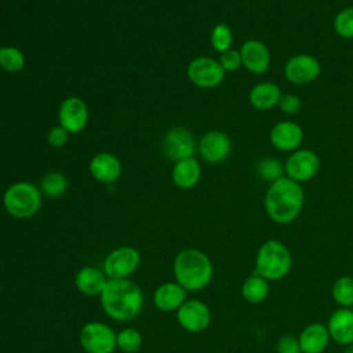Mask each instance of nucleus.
<instances>
[{
  "label": "nucleus",
  "mask_w": 353,
  "mask_h": 353,
  "mask_svg": "<svg viewBox=\"0 0 353 353\" xmlns=\"http://www.w3.org/2000/svg\"><path fill=\"white\" fill-rule=\"evenodd\" d=\"M99 303L109 319L124 323L141 314L145 295L142 288L131 279H109L99 295Z\"/></svg>",
  "instance_id": "1"
},
{
  "label": "nucleus",
  "mask_w": 353,
  "mask_h": 353,
  "mask_svg": "<svg viewBox=\"0 0 353 353\" xmlns=\"http://www.w3.org/2000/svg\"><path fill=\"white\" fill-rule=\"evenodd\" d=\"M305 193L301 183L285 175L269 185L263 199L268 216L279 225L292 223L301 215Z\"/></svg>",
  "instance_id": "2"
},
{
  "label": "nucleus",
  "mask_w": 353,
  "mask_h": 353,
  "mask_svg": "<svg viewBox=\"0 0 353 353\" xmlns=\"http://www.w3.org/2000/svg\"><path fill=\"white\" fill-rule=\"evenodd\" d=\"M175 281L188 292L201 291L212 280L214 265L210 256L197 248H185L179 251L172 262Z\"/></svg>",
  "instance_id": "3"
},
{
  "label": "nucleus",
  "mask_w": 353,
  "mask_h": 353,
  "mask_svg": "<svg viewBox=\"0 0 353 353\" xmlns=\"http://www.w3.org/2000/svg\"><path fill=\"white\" fill-rule=\"evenodd\" d=\"M292 255L288 247L276 239L263 241L255 255V273L268 281H279L288 276Z\"/></svg>",
  "instance_id": "4"
},
{
  "label": "nucleus",
  "mask_w": 353,
  "mask_h": 353,
  "mask_svg": "<svg viewBox=\"0 0 353 353\" xmlns=\"http://www.w3.org/2000/svg\"><path fill=\"white\" fill-rule=\"evenodd\" d=\"M3 205L12 218H32L41 207L40 188L28 181H18L6 189L3 194Z\"/></svg>",
  "instance_id": "5"
},
{
  "label": "nucleus",
  "mask_w": 353,
  "mask_h": 353,
  "mask_svg": "<svg viewBox=\"0 0 353 353\" xmlns=\"http://www.w3.org/2000/svg\"><path fill=\"white\" fill-rule=\"evenodd\" d=\"M116 331L106 323L88 321L79 332V342L85 353H113L117 349Z\"/></svg>",
  "instance_id": "6"
},
{
  "label": "nucleus",
  "mask_w": 353,
  "mask_h": 353,
  "mask_svg": "<svg viewBox=\"0 0 353 353\" xmlns=\"http://www.w3.org/2000/svg\"><path fill=\"white\" fill-rule=\"evenodd\" d=\"M141 265V254L132 245L113 248L102 262V270L108 279H130Z\"/></svg>",
  "instance_id": "7"
},
{
  "label": "nucleus",
  "mask_w": 353,
  "mask_h": 353,
  "mask_svg": "<svg viewBox=\"0 0 353 353\" xmlns=\"http://www.w3.org/2000/svg\"><path fill=\"white\" fill-rule=\"evenodd\" d=\"M186 76L196 87L214 88L223 81L225 70L222 69L219 61L203 55L193 58L189 62L186 68Z\"/></svg>",
  "instance_id": "8"
},
{
  "label": "nucleus",
  "mask_w": 353,
  "mask_h": 353,
  "mask_svg": "<svg viewBox=\"0 0 353 353\" xmlns=\"http://www.w3.org/2000/svg\"><path fill=\"white\" fill-rule=\"evenodd\" d=\"M161 150L168 160L176 163L193 157L197 150V143L193 134L186 127L178 125L165 132L161 141Z\"/></svg>",
  "instance_id": "9"
},
{
  "label": "nucleus",
  "mask_w": 353,
  "mask_h": 353,
  "mask_svg": "<svg viewBox=\"0 0 353 353\" xmlns=\"http://www.w3.org/2000/svg\"><path fill=\"white\" fill-rule=\"evenodd\" d=\"M320 171V157L310 149H296L284 163V174L287 178L303 183L310 181Z\"/></svg>",
  "instance_id": "10"
},
{
  "label": "nucleus",
  "mask_w": 353,
  "mask_h": 353,
  "mask_svg": "<svg viewBox=\"0 0 353 353\" xmlns=\"http://www.w3.org/2000/svg\"><path fill=\"white\" fill-rule=\"evenodd\" d=\"M178 324L188 332L199 334L205 331L211 324V309L200 299H186L175 312Z\"/></svg>",
  "instance_id": "11"
},
{
  "label": "nucleus",
  "mask_w": 353,
  "mask_h": 353,
  "mask_svg": "<svg viewBox=\"0 0 353 353\" xmlns=\"http://www.w3.org/2000/svg\"><path fill=\"white\" fill-rule=\"evenodd\" d=\"M321 72L319 59L310 54H296L284 65L285 79L295 85H305L314 81Z\"/></svg>",
  "instance_id": "12"
},
{
  "label": "nucleus",
  "mask_w": 353,
  "mask_h": 353,
  "mask_svg": "<svg viewBox=\"0 0 353 353\" xmlns=\"http://www.w3.org/2000/svg\"><path fill=\"white\" fill-rule=\"evenodd\" d=\"M88 106L79 97L65 98L58 109V121L69 134L81 132L88 123Z\"/></svg>",
  "instance_id": "13"
},
{
  "label": "nucleus",
  "mask_w": 353,
  "mask_h": 353,
  "mask_svg": "<svg viewBox=\"0 0 353 353\" xmlns=\"http://www.w3.org/2000/svg\"><path fill=\"white\" fill-rule=\"evenodd\" d=\"M197 150L205 163L221 164L229 157L232 152V141L223 131L211 130L200 138Z\"/></svg>",
  "instance_id": "14"
},
{
  "label": "nucleus",
  "mask_w": 353,
  "mask_h": 353,
  "mask_svg": "<svg viewBox=\"0 0 353 353\" xmlns=\"http://www.w3.org/2000/svg\"><path fill=\"white\" fill-rule=\"evenodd\" d=\"M270 143L280 152H295L303 141L302 127L291 120L276 123L269 134Z\"/></svg>",
  "instance_id": "15"
},
{
  "label": "nucleus",
  "mask_w": 353,
  "mask_h": 353,
  "mask_svg": "<svg viewBox=\"0 0 353 353\" xmlns=\"http://www.w3.org/2000/svg\"><path fill=\"white\" fill-rule=\"evenodd\" d=\"M243 66L254 73L263 74L270 66V51L268 46L258 39H248L240 47Z\"/></svg>",
  "instance_id": "16"
},
{
  "label": "nucleus",
  "mask_w": 353,
  "mask_h": 353,
  "mask_svg": "<svg viewBox=\"0 0 353 353\" xmlns=\"http://www.w3.org/2000/svg\"><path fill=\"white\" fill-rule=\"evenodd\" d=\"M188 299V291L176 281H165L157 285L152 295L153 306L164 313L176 312Z\"/></svg>",
  "instance_id": "17"
},
{
  "label": "nucleus",
  "mask_w": 353,
  "mask_h": 353,
  "mask_svg": "<svg viewBox=\"0 0 353 353\" xmlns=\"http://www.w3.org/2000/svg\"><path fill=\"white\" fill-rule=\"evenodd\" d=\"M88 171L95 181L101 183H112L120 178L123 167L116 154L101 152L91 157L88 163Z\"/></svg>",
  "instance_id": "18"
},
{
  "label": "nucleus",
  "mask_w": 353,
  "mask_h": 353,
  "mask_svg": "<svg viewBox=\"0 0 353 353\" xmlns=\"http://www.w3.org/2000/svg\"><path fill=\"white\" fill-rule=\"evenodd\" d=\"M331 341L341 346L353 343V312L349 307H339L331 313L327 321Z\"/></svg>",
  "instance_id": "19"
},
{
  "label": "nucleus",
  "mask_w": 353,
  "mask_h": 353,
  "mask_svg": "<svg viewBox=\"0 0 353 353\" xmlns=\"http://www.w3.org/2000/svg\"><path fill=\"white\" fill-rule=\"evenodd\" d=\"M108 280L109 279L102 269L95 266H83L74 274V287L85 296H99Z\"/></svg>",
  "instance_id": "20"
},
{
  "label": "nucleus",
  "mask_w": 353,
  "mask_h": 353,
  "mask_svg": "<svg viewBox=\"0 0 353 353\" xmlns=\"http://www.w3.org/2000/svg\"><path fill=\"white\" fill-rule=\"evenodd\" d=\"M298 341L302 353H323L328 347L331 336L325 324L310 323L303 327Z\"/></svg>",
  "instance_id": "21"
},
{
  "label": "nucleus",
  "mask_w": 353,
  "mask_h": 353,
  "mask_svg": "<svg viewBox=\"0 0 353 353\" xmlns=\"http://www.w3.org/2000/svg\"><path fill=\"white\" fill-rule=\"evenodd\" d=\"M200 176H201V165L199 160H196L194 157L183 159L174 163L171 178L176 188L182 190H189L199 183Z\"/></svg>",
  "instance_id": "22"
},
{
  "label": "nucleus",
  "mask_w": 353,
  "mask_h": 353,
  "mask_svg": "<svg viewBox=\"0 0 353 353\" xmlns=\"http://www.w3.org/2000/svg\"><path fill=\"white\" fill-rule=\"evenodd\" d=\"M283 92L276 83L261 81L255 84L248 92V101L256 110H269L279 105Z\"/></svg>",
  "instance_id": "23"
},
{
  "label": "nucleus",
  "mask_w": 353,
  "mask_h": 353,
  "mask_svg": "<svg viewBox=\"0 0 353 353\" xmlns=\"http://www.w3.org/2000/svg\"><path fill=\"white\" fill-rule=\"evenodd\" d=\"M269 291H270L269 281L256 273L247 277L241 285L243 299L252 305L262 303L268 298Z\"/></svg>",
  "instance_id": "24"
},
{
  "label": "nucleus",
  "mask_w": 353,
  "mask_h": 353,
  "mask_svg": "<svg viewBox=\"0 0 353 353\" xmlns=\"http://www.w3.org/2000/svg\"><path fill=\"white\" fill-rule=\"evenodd\" d=\"M69 186L68 178L58 171L47 172L41 181H40V192L41 194H46L47 197L57 199L66 193Z\"/></svg>",
  "instance_id": "25"
},
{
  "label": "nucleus",
  "mask_w": 353,
  "mask_h": 353,
  "mask_svg": "<svg viewBox=\"0 0 353 353\" xmlns=\"http://www.w3.org/2000/svg\"><path fill=\"white\" fill-rule=\"evenodd\" d=\"M25 54L12 46L0 47V68L8 73H18L25 68Z\"/></svg>",
  "instance_id": "26"
},
{
  "label": "nucleus",
  "mask_w": 353,
  "mask_h": 353,
  "mask_svg": "<svg viewBox=\"0 0 353 353\" xmlns=\"http://www.w3.org/2000/svg\"><path fill=\"white\" fill-rule=\"evenodd\" d=\"M143 343L142 334L134 327H125L116 335L117 349L123 353H137Z\"/></svg>",
  "instance_id": "27"
},
{
  "label": "nucleus",
  "mask_w": 353,
  "mask_h": 353,
  "mask_svg": "<svg viewBox=\"0 0 353 353\" xmlns=\"http://www.w3.org/2000/svg\"><path fill=\"white\" fill-rule=\"evenodd\" d=\"M331 295L339 307H350L353 305V277H338L331 287Z\"/></svg>",
  "instance_id": "28"
},
{
  "label": "nucleus",
  "mask_w": 353,
  "mask_h": 353,
  "mask_svg": "<svg viewBox=\"0 0 353 353\" xmlns=\"http://www.w3.org/2000/svg\"><path fill=\"white\" fill-rule=\"evenodd\" d=\"M256 174L261 179L272 183L284 176V164L276 157H263L256 164Z\"/></svg>",
  "instance_id": "29"
},
{
  "label": "nucleus",
  "mask_w": 353,
  "mask_h": 353,
  "mask_svg": "<svg viewBox=\"0 0 353 353\" xmlns=\"http://www.w3.org/2000/svg\"><path fill=\"white\" fill-rule=\"evenodd\" d=\"M210 43H211V47L215 51H218L219 54L230 50L232 44H233V33H232V29L229 28V25H226L223 22L216 23L211 30Z\"/></svg>",
  "instance_id": "30"
},
{
  "label": "nucleus",
  "mask_w": 353,
  "mask_h": 353,
  "mask_svg": "<svg viewBox=\"0 0 353 353\" xmlns=\"http://www.w3.org/2000/svg\"><path fill=\"white\" fill-rule=\"evenodd\" d=\"M334 29L342 39H353V7L342 8L334 18Z\"/></svg>",
  "instance_id": "31"
},
{
  "label": "nucleus",
  "mask_w": 353,
  "mask_h": 353,
  "mask_svg": "<svg viewBox=\"0 0 353 353\" xmlns=\"http://www.w3.org/2000/svg\"><path fill=\"white\" fill-rule=\"evenodd\" d=\"M218 61H219L222 69L225 70V73L226 72H236V70H239L243 66L240 51L239 50H233V48L222 52Z\"/></svg>",
  "instance_id": "32"
},
{
  "label": "nucleus",
  "mask_w": 353,
  "mask_h": 353,
  "mask_svg": "<svg viewBox=\"0 0 353 353\" xmlns=\"http://www.w3.org/2000/svg\"><path fill=\"white\" fill-rule=\"evenodd\" d=\"M276 352L277 353H302L299 341L294 335L280 336L276 343Z\"/></svg>",
  "instance_id": "33"
},
{
  "label": "nucleus",
  "mask_w": 353,
  "mask_h": 353,
  "mask_svg": "<svg viewBox=\"0 0 353 353\" xmlns=\"http://www.w3.org/2000/svg\"><path fill=\"white\" fill-rule=\"evenodd\" d=\"M280 110L285 114H295L301 110V106H302V102L301 99L294 95V94H283L280 101H279V105Z\"/></svg>",
  "instance_id": "34"
},
{
  "label": "nucleus",
  "mask_w": 353,
  "mask_h": 353,
  "mask_svg": "<svg viewBox=\"0 0 353 353\" xmlns=\"http://www.w3.org/2000/svg\"><path fill=\"white\" fill-rule=\"evenodd\" d=\"M69 135H70V134H69L63 127H61V125L58 124V125H55V127H52V128L50 130V132H48V135H47V142H48L50 146H52V148H62V146L68 142Z\"/></svg>",
  "instance_id": "35"
},
{
  "label": "nucleus",
  "mask_w": 353,
  "mask_h": 353,
  "mask_svg": "<svg viewBox=\"0 0 353 353\" xmlns=\"http://www.w3.org/2000/svg\"><path fill=\"white\" fill-rule=\"evenodd\" d=\"M345 353H353V343H352V345H349V346H346Z\"/></svg>",
  "instance_id": "36"
},
{
  "label": "nucleus",
  "mask_w": 353,
  "mask_h": 353,
  "mask_svg": "<svg viewBox=\"0 0 353 353\" xmlns=\"http://www.w3.org/2000/svg\"><path fill=\"white\" fill-rule=\"evenodd\" d=\"M349 309H350V310H352V312H353V305H352V306H350V307H349Z\"/></svg>",
  "instance_id": "37"
},
{
  "label": "nucleus",
  "mask_w": 353,
  "mask_h": 353,
  "mask_svg": "<svg viewBox=\"0 0 353 353\" xmlns=\"http://www.w3.org/2000/svg\"><path fill=\"white\" fill-rule=\"evenodd\" d=\"M0 70H1V68H0Z\"/></svg>",
  "instance_id": "38"
}]
</instances>
